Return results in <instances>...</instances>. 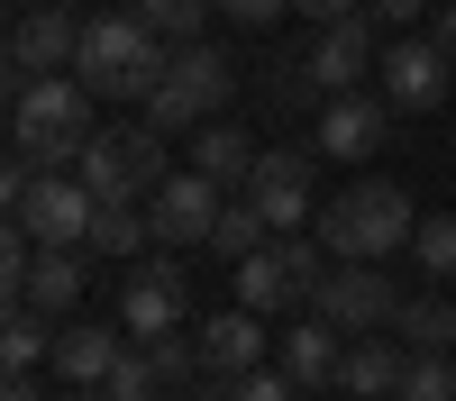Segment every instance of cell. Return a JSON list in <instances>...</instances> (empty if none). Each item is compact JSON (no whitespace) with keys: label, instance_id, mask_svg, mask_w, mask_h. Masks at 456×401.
Listing matches in <instances>:
<instances>
[{"label":"cell","instance_id":"cell-36","mask_svg":"<svg viewBox=\"0 0 456 401\" xmlns=\"http://www.w3.org/2000/svg\"><path fill=\"white\" fill-rule=\"evenodd\" d=\"M429 36H438V46L456 55V10H438V19H429Z\"/></svg>","mask_w":456,"mask_h":401},{"label":"cell","instance_id":"cell-33","mask_svg":"<svg viewBox=\"0 0 456 401\" xmlns=\"http://www.w3.org/2000/svg\"><path fill=\"white\" fill-rule=\"evenodd\" d=\"M365 19H384V28H411V19H429L420 0H365Z\"/></svg>","mask_w":456,"mask_h":401},{"label":"cell","instance_id":"cell-18","mask_svg":"<svg viewBox=\"0 0 456 401\" xmlns=\"http://www.w3.org/2000/svg\"><path fill=\"white\" fill-rule=\"evenodd\" d=\"M192 173H210L219 192H247V173H256V146H247V128H228V119L192 128Z\"/></svg>","mask_w":456,"mask_h":401},{"label":"cell","instance_id":"cell-32","mask_svg":"<svg viewBox=\"0 0 456 401\" xmlns=\"http://www.w3.org/2000/svg\"><path fill=\"white\" fill-rule=\"evenodd\" d=\"M219 10H228V19H238V28H274V19L292 10V0H219Z\"/></svg>","mask_w":456,"mask_h":401},{"label":"cell","instance_id":"cell-6","mask_svg":"<svg viewBox=\"0 0 456 401\" xmlns=\"http://www.w3.org/2000/svg\"><path fill=\"white\" fill-rule=\"evenodd\" d=\"M73 173L92 182V201H146V192L174 173V164H165V128H156V119L101 128V137L83 146V164H73Z\"/></svg>","mask_w":456,"mask_h":401},{"label":"cell","instance_id":"cell-37","mask_svg":"<svg viewBox=\"0 0 456 401\" xmlns=\"http://www.w3.org/2000/svg\"><path fill=\"white\" fill-rule=\"evenodd\" d=\"M64 401H101V392H64Z\"/></svg>","mask_w":456,"mask_h":401},{"label":"cell","instance_id":"cell-24","mask_svg":"<svg viewBox=\"0 0 456 401\" xmlns=\"http://www.w3.org/2000/svg\"><path fill=\"white\" fill-rule=\"evenodd\" d=\"M256 246H274V229H265V210H256V201L238 192V201L219 210V229H210V255H228V265H247Z\"/></svg>","mask_w":456,"mask_h":401},{"label":"cell","instance_id":"cell-3","mask_svg":"<svg viewBox=\"0 0 456 401\" xmlns=\"http://www.w3.org/2000/svg\"><path fill=\"white\" fill-rule=\"evenodd\" d=\"M0 201H10V219H19V229H28L37 246H92V219H101V201H92V182H83V173L10 156V164H0Z\"/></svg>","mask_w":456,"mask_h":401},{"label":"cell","instance_id":"cell-26","mask_svg":"<svg viewBox=\"0 0 456 401\" xmlns=\"http://www.w3.org/2000/svg\"><path fill=\"white\" fill-rule=\"evenodd\" d=\"M283 246V274H292V292H301V310L320 301V283L338 274V255H329V237H274Z\"/></svg>","mask_w":456,"mask_h":401},{"label":"cell","instance_id":"cell-1","mask_svg":"<svg viewBox=\"0 0 456 401\" xmlns=\"http://www.w3.org/2000/svg\"><path fill=\"white\" fill-rule=\"evenodd\" d=\"M10 156L28 164H83V146L101 137L92 119V92H83V73H10Z\"/></svg>","mask_w":456,"mask_h":401},{"label":"cell","instance_id":"cell-25","mask_svg":"<svg viewBox=\"0 0 456 401\" xmlns=\"http://www.w3.org/2000/svg\"><path fill=\"white\" fill-rule=\"evenodd\" d=\"M393 328H402V347H438L447 356L456 347V301H447V292H420V301H402Z\"/></svg>","mask_w":456,"mask_h":401},{"label":"cell","instance_id":"cell-15","mask_svg":"<svg viewBox=\"0 0 456 401\" xmlns=\"http://www.w3.org/2000/svg\"><path fill=\"white\" fill-rule=\"evenodd\" d=\"M119 356H128V328L119 319H73V328H55V383H73V392H101Z\"/></svg>","mask_w":456,"mask_h":401},{"label":"cell","instance_id":"cell-20","mask_svg":"<svg viewBox=\"0 0 456 401\" xmlns=\"http://www.w3.org/2000/svg\"><path fill=\"white\" fill-rule=\"evenodd\" d=\"M0 365H10V374L55 365V319L37 310V301H10V319H0Z\"/></svg>","mask_w":456,"mask_h":401},{"label":"cell","instance_id":"cell-29","mask_svg":"<svg viewBox=\"0 0 456 401\" xmlns=\"http://www.w3.org/2000/svg\"><path fill=\"white\" fill-rule=\"evenodd\" d=\"M156 392H165V374H156L146 347H128L119 365H110V383H101V401H156Z\"/></svg>","mask_w":456,"mask_h":401},{"label":"cell","instance_id":"cell-23","mask_svg":"<svg viewBox=\"0 0 456 401\" xmlns=\"http://www.w3.org/2000/svg\"><path fill=\"white\" fill-rule=\"evenodd\" d=\"M238 301H247V310H283V301H301L292 274H283V246H256L247 265H238Z\"/></svg>","mask_w":456,"mask_h":401},{"label":"cell","instance_id":"cell-28","mask_svg":"<svg viewBox=\"0 0 456 401\" xmlns=\"http://www.w3.org/2000/svg\"><path fill=\"white\" fill-rule=\"evenodd\" d=\"M393 401H456V365H447L438 347H411V374H402Z\"/></svg>","mask_w":456,"mask_h":401},{"label":"cell","instance_id":"cell-21","mask_svg":"<svg viewBox=\"0 0 456 401\" xmlns=\"http://www.w3.org/2000/svg\"><path fill=\"white\" fill-rule=\"evenodd\" d=\"M19 301H37V310H73V301H83V246H37Z\"/></svg>","mask_w":456,"mask_h":401},{"label":"cell","instance_id":"cell-13","mask_svg":"<svg viewBox=\"0 0 456 401\" xmlns=\"http://www.w3.org/2000/svg\"><path fill=\"white\" fill-rule=\"evenodd\" d=\"M247 201L265 210V229H274V237H301V229H311V156H301V146H265V156H256V173H247Z\"/></svg>","mask_w":456,"mask_h":401},{"label":"cell","instance_id":"cell-31","mask_svg":"<svg viewBox=\"0 0 456 401\" xmlns=\"http://www.w3.org/2000/svg\"><path fill=\"white\" fill-rule=\"evenodd\" d=\"M219 392H228V401H292V392H301V383H292V374H283V365H247V374H228V383H219Z\"/></svg>","mask_w":456,"mask_h":401},{"label":"cell","instance_id":"cell-2","mask_svg":"<svg viewBox=\"0 0 456 401\" xmlns=\"http://www.w3.org/2000/svg\"><path fill=\"white\" fill-rule=\"evenodd\" d=\"M311 229L329 237V255L338 265H384V255H402L411 246V229H420V210H411V192L402 182H384V173H365V182H347Z\"/></svg>","mask_w":456,"mask_h":401},{"label":"cell","instance_id":"cell-30","mask_svg":"<svg viewBox=\"0 0 456 401\" xmlns=\"http://www.w3.org/2000/svg\"><path fill=\"white\" fill-rule=\"evenodd\" d=\"M411 255H420V274H456V210H429L411 229Z\"/></svg>","mask_w":456,"mask_h":401},{"label":"cell","instance_id":"cell-10","mask_svg":"<svg viewBox=\"0 0 456 401\" xmlns=\"http://www.w3.org/2000/svg\"><path fill=\"white\" fill-rule=\"evenodd\" d=\"M183 310H192V283H183V255H174V246L146 255V265L119 283V328H128L137 347H146V338H174Z\"/></svg>","mask_w":456,"mask_h":401},{"label":"cell","instance_id":"cell-27","mask_svg":"<svg viewBox=\"0 0 456 401\" xmlns=\"http://www.w3.org/2000/svg\"><path fill=\"white\" fill-rule=\"evenodd\" d=\"M128 10H137L146 28H156L165 46H192V36H201V19L219 10V0H128Z\"/></svg>","mask_w":456,"mask_h":401},{"label":"cell","instance_id":"cell-5","mask_svg":"<svg viewBox=\"0 0 456 401\" xmlns=\"http://www.w3.org/2000/svg\"><path fill=\"white\" fill-rule=\"evenodd\" d=\"M228 100H238V64L192 36V46H174V55H165V83L146 92V119L174 137V128H210Z\"/></svg>","mask_w":456,"mask_h":401},{"label":"cell","instance_id":"cell-4","mask_svg":"<svg viewBox=\"0 0 456 401\" xmlns=\"http://www.w3.org/2000/svg\"><path fill=\"white\" fill-rule=\"evenodd\" d=\"M165 36L146 28L137 10H110V19H92L83 28V55H73V73H83V92L92 100H146L165 83Z\"/></svg>","mask_w":456,"mask_h":401},{"label":"cell","instance_id":"cell-7","mask_svg":"<svg viewBox=\"0 0 456 401\" xmlns=\"http://www.w3.org/2000/svg\"><path fill=\"white\" fill-rule=\"evenodd\" d=\"M384 64V46H374V19H329L311 46H301V83H311V100H338V92H365V73Z\"/></svg>","mask_w":456,"mask_h":401},{"label":"cell","instance_id":"cell-14","mask_svg":"<svg viewBox=\"0 0 456 401\" xmlns=\"http://www.w3.org/2000/svg\"><path fill=\"white\" fill-rule=\"evenodd\" d=\"M384 128H393V100L384 92H338V100H320V156L329 164H365L374 146H384Z\"/></svg>","mask_w":456,"mask_h":401},{"label":"cell","instance_id":"cell-11","mask_svg":"<svg viewBox=\"0 0 456 401\" xmlns=\"http://www.w3.org/2000/svg\"><path fill=\"white\" fill-rule=\"evenodd\" d=\"M402 301H411V292L384 274V265H338L329 283H320V319L329 328H347V338H365V328H384V319H402Z\"/></svg>","mask_w":456,"mask_h":401},{"label":"cell","instance_id":"cell-12","mask_svg":"<svg viewBox=\"0 0 456 401\" xmlns=\"http://www.w3.org/2000/svg\"><path fill=\"white\" fill-rule=\"evenodd\" d=\"M83 10H64V0H28V10L10 19V73H73V55H83Z\"/></svg>","mask_w":456,"mask_h":401},{"label":"cell","instance_id":"cell-38","mask_svg":"<svg viewBox=\"0 0 456 401\" xmlns=\"http://www.w3.org/2000/svg\"><path fill=\"white\" fill-rule=\"evenodd\" d=\"M201 401H228V392H201Z\"/></svg>","mask_w":456,"mask_h":401},{"label":"cell","instance_id":"cell-9","mask_svg":"<svg viewBox=\"0 0 456 401\" xmlns=\"http://www.w3.org/2000/svg\"><path fill=\"white\" fill-rule=\"evenodd\" d=\"M219 210H228V192H219L210 173H192V164H174V173L156 182V192H146V219H156V246H174V255L210 246Z\"/></svg>","mask_w":456,"mask_h":401},{"label":"cell","instance_id":"cell-19","mask_svg":"<svg viewBox=\"0 0 456 401\" xmlns=\"http://www.w3.org/2000/svg\"><path fill=\"white\" fill-rule=\"evenodd\" d=\"M402 374H411V347L356 338V347H347V374H338V392H347V401H384V392H402Z\"/></svg>","mask_w":456,"mask_h":401},{"label":"cell","instance_id":"cell-35","mask_svg":"<svg viewBox=\"0 0 456 401\" xmlns=\"http://www.w3.org/2000/svg\"><path fill=\"white\" fill-rule=\"evenodd\" d=\"M0 401H46V392H37V374H10V392H0Z\"/></svg>","mask_w":456,"mask_h":401},{"label":"cell","instance_id":"cell-34","mask_svg":"<svg viewBox=\"0 0 456 401\" xmlns=\"http://www.w3.org/2000/svg\"><path fill=\"white\" fill-rule=\"evenodd\" d=\"M292 10H301V19H320V28H329V19H356V10H365V0H292Z\"/></svg>","mask_w":456,"mask_h":401},{"label":"cell","instance_id":"cell-8","mask_svg":"<svg viewBox=\"0 0 456 401\" xmlns=\"http://www.w3.org/2000/svg\"><path fill=\"white\" fill-rule=\"evenodd\" d=\"M374 83H384V100L402 109V119H420V109L456 100V55L438 46V36H393L384 64H374Z\"/></svg>","mask_w":456,"mask_h":401},{"label":"cell","instance_id":"cell-22","mask_svg":"<svg viewBox=\"0 0 456 401\" xmlns=\"http://www.w3.org/2000/svg\"><path fill=\"white\" fill-rule=\"evenodd\" d=\"M146 246H156V219H146V201H101L83 255H119V265H128V255H146Z\"/></svg>","mask_w":456,"mask_h":401},{"label":"cell","instance_id":"cell-16","mask_svg":"<svg viewBox=\"0 0 456 401\" xmlns=\"http://www.w3.org/2000/svg\"><path fill=\"white\" fill-rule=\"evenodd\" d=\"M192 338H201V374L228 383V374H247V365H265V310H247V301L238 310H210Z\"/></svg>","mask_w":456,"mask_h":401},{"label":"cell","instance_id":"cell-17","mask_svg":"<svg viewBox=\"0 0 456 401\" xmlns=\"http://www.w3.org/2000/svg\"><path fill=\"white\" fill-rule=\"evenodd\" d=\"M274 365H283L301 392H311V383H338V374H347V328H329V319L311 310V319L283 338V356H274Z\"/></svg>","mask_w":456,"mask_h":401}]
</instances>
